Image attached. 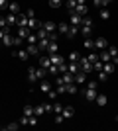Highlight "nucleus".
Here are the masks:
<instances>
[{
  "mask_svg": "<svg viewBox=\"0 0 118 131\" xmlns=\"http://www.w3.org/2000/svg\"><path fill=\"white\" fill-rule=\"evenodd\" d=\"M79 67H81V71L87 72V74H90V72H93V63H90L87 57H81V59H79Z\"/></svg>",
  "mask_w": 118,
  "mask_h": 131,
  "instance_id": "obj_1",
  "label": "nucleus"
},
{
  "mask_svg": "<svg viewBox=\"0 0 118 131\" xmlns=\"http://www.w3.org/2000/svg\"><path fill=\"white\" fill-rule=\"evenodd\" d=\"M4 33H8V31H4V29L0 27V41H2V37H4Z\"/></svg>",
  "mask_w": 118,
  "mask_h": 131,
  "instance_id": "obj_62",
  "label": "nucleus"
},
{
  "mask_svg": "<svg viewBox=\"0 0 118 131\" xmlns=\"http://www.w3.org/2000/svg\"><path fill=\"white\" fill-rule=\"evenodd\" d=\"M38 77H35V67H30L28 69V82H35Z\"/></svg>",
  "mask_w": 118,
  "mask_h": 131,
  "instance_id": "obj_26",
  "label": "nucleus"
},
{
  "mask_svg": "<svg viewBox=\"0 0 118 131\" xmlns=\"http://www.w3.org/2000/svg\"><path fill=\"white\" fill-rule=\"evenodd\" d=\"M98 59H101L102 63H112V61H110V55H108V51H106V49H102V51H101Z\"/></svg>",
  "mask_w": 118,
  "mask_h": 131,
  "instance_id": "obj_28",
  "label": "nucleus"
},
{
  "mask_svg": "<svg viewBox=\"0 0 118 131\" xmlns=\"http://www.w3.org/2000/svg\"><path fill=\"white\" fill-rule=\"evenodd\" d=\"M39 90H41L43 94H47V92L51 90V82H47V80H41V84H39Z\"/></svg>",
  "mask_w": 118,
  "mask_h": 131,
  "instance_id": "obj_30",
  "label": "nucleus"
},
{
  "mask_svg": "<svg viewBox=\"0 0 118 131\" xmlns=\"http://www.w3.org/2000/svg\"><path fill=\"white\" fill-rule=\"evenodd\" d=\"M20 125H30V117L28 115H22V117H20Z\"/></svg>",
  "mask_w": 118,
  "mask_h": 131,
  "instance_id": "obj_53",
  "label": "nucleus"
},
{
  "mask_svg": "<svg viewBox=\"0 0 118 131\" xmlns=\"http://www.w3.org/2000/svg\"><path fill=\"white\" fill-rule=\"evenodd\" d=\"M114 69H116V65H114V63H104V67H102V71L106 72V74H112Z\"/></svg>",
  "mask_w": 118,
  "mask_h": 131,
  "instance_id": "obj_29",
  "label": "nucleus"
},
{
  "mask_svg": "<svg viewBox=\"0 0 118 131\" xmlns=\"http://www.w3.org/2000/svg\"><path fill=\"white\" fill-rule=\"evenodd\" d=\"M12 57H16V59H20V61H28L30 59V53L26 49H16L14 53H12Z\"/></svg>",
  "mask_w": 118,
  "mask_h": 131,
  "instance_id": "obj_5",
  "label": "nucleus"
},
{
  "mask_svg": "<svg viewBox=\"0 0 118 131\" xmlns=\"http://www.w3.org/2000/svg\"><path fill=\"white\" fill-rule=\"evenodd\" d=\"M75 12H77L79 16H87V14H89V6H87V4H77Z\"/></svg>",
  "mask_w": 118,
  "mask_h": 131,
  "instance_id": "obj_18",
  "label": "nucleus"
},
{
  "mask_svg": "<svg viewBox=\"0 0 118 131\" xmlns=\"http://www.w3.org/2000/svg\"><path fill=\"white\" fill-rule=\"evenodd\" d=\"M45 74H47V69H41V67H35V77H38V80H39V78H41V80H43V78H45Z\"/></svg>",
  "mask_w": 118,
  "mask_h": 131,
  "instance_id": "obj_23",
  "label": "nucleus"
},
{
  "mask_svg": "<svg viewBox=\"0 0 118 131\" xmlns=\"http://www.w3.org/2000/svg\"><path fill=\"white\" fill-rule=\"evenodd\" d=\"M4 129L6 131H18V129H20V121H18V123H8Z\"/></svg>",
  "mask_w": 118,
  "mask_h": 131,
  "instance_id": "obj_40",
  "label": "nucleus"
},
{
  "mask_svg": "<svg viewBox=\"0 0 118 131\" xmlns=\"http://www.w3.org/2000/svg\"><path fill=\"white\" fill-rule=\"evenodd\" d=\"M61 4H63V0H49V6H51V8H59Z\"/></svg>",
  "mask_w": 118,
  "mask_h": 131,
  "instance_id": "obj_48",
  "label": "nucleus"
},
{
  "mask_svg": "<svg viewBox=\"0 0 118 131\" xmlns=\"http://www.w3.org/2000/svg\"><path fill=\"white\" fill-rule=\"evenodd\" d=\"M26 51L30 53V57H38V55L41 53V51H39V47H38V43H28Z\"/></svg>",
  "mask_w": 118,
  "mask_h": 131,
  "instance_id": "obj_9",
  "label": "nucleus"
},
{
  "mask_svg": "<svg viewBox=\"0 0 118 131\" xmlns=\"http://www.w3.org/2000/svg\"><path fill=\"white\" fill-rule=\"evenodd\" d=\"M61 77H63V82L65 84H71V82H75V74H71V72H61Z\"/></svg>",
  "mask_w": 118,
  "mask_h": 131,
  "instance_id": "obj_21",
  "label": "nucleus"
},
{
  "mask_svg": "<svg viewBox=\"0 0 118 131\" xmlns=\"http://www.w3.org/2000/svg\"><path fill=\"white\" fill-rule=\"evenodd\" d=\"M90 29H93V27L90 26H81V35H83V37H90Z\"/></svg>",
  "mask_w": 118,
  "mask_h": 131,
  "instance_id": "obj_33",
  "label": "nucleus"
},
{
  "mask_svg": "<svg viewBox=\"0 0 118 131\" xmlns=\"http://www.w3.org/2000/svg\"><path fill=\"white\" fill-rule=\"evenodd\" d=\"M30 33H32V29H30V27H18V37H22L24 41L28 39Z\"/></svg>",
  "mask_w": 118,
  "mask_h": 131,
  "instance_id": "obj_15",
  "label": "nucleus"
},
{
  "mask_svg": "<svg viewBox=\"0 0 118 131\" xmlns=\"http://www.w3.org/2000/svg\"><path fill=\"white\" fill-rule=\"evenodd\" d=\"M8 12H10V14H20V4H16V2H10V4H8Z\"/></svg>",
  "mask_w": 118,
  "mask_h": 131,
  "instance_id": "obj_24",
  "label": "nucleus"
},
{
  "mask_svg": "<svg viewBox=\"0 0 118 131\" xmlns=\"http://www.w3.org/2000/svg\"><path fill=\"white\" fill-rule=\"evenodd\" d=\"M108 4H112V0H102V6H104V8H106Z\"/></svg>",
  "mask_w": 118,
  "mask_h": 131,
  "instance_id": "obj_61",
  "label": "nucleus"
},
{
  "mask_svg": "<svg viewBox=\"0 0 118 131\" xmlns=\"http://www.w3.org/2000/svg\"><path fill=\"white\" fill-rule=\"evenodd\" d=\"M47 74H51V77H57V74H59V67H57V65H51L49 69H47Z\"/></svg>",
  "mask_w": 118,
  "mask_h": 131,
  "instance_id": "obj_35",
  "label": "nucleus"
},
{
  "mask_svg": "<svg viewBox=\"0 0 118 131\" xmlns=\"http://www.w3.org/2000/svg\"><path fill=\"white\" fill-rule=\"evenodd\" d=\"M26 16H28V18H35V12H34V8H28V12H26Z\"/></svg>",
  "mask_w": 118,
  "mask_h": 131,
  "instance_id": "obj_60",
  "label": "nucleus"
},
{
  "mask_svg": "<svg viewBox=\"0 0 118 131\" xmlns=\"http://www.w3.org/2000/svg\"><path fill=\"white\" fill-rule=\"evenodd\" d=\"M41 27H43L47 33H53V31H57V24L55 22H51V20H47V22H43L41 24Z\"/></svg>",
  "mask_w": 118,
  "mask_h": 131,
  "instance_id": "obj_7",
  "label": "nucleus"
},
{
  "mask_svg": "<svg viewBox=\"0 0 118 131\" xmlns=\"http://www.w3.org/2000/svg\"><path fill=\"white\" fill-rule=\"evenodd\" d=\"M98 16H101L102 20H108V18H110V12H108V8H101V10H98Z\"/></svg>",
  "mask_w": 118,
  "mask_h": 131,
  "instance_id": "obj_38",
  "label": "nucleus"
},
{
  "mask_svg": "<svg viewBox=\"0 0 118 131\" xmlns=\"http://www.w3.org/2000/svg\"><path fill=\"white\" fill-rule=\"evenodd\" d=\"M69 26H71V24H67V22H61L59 26H57V31L61 33V35H67V31H69Z\"/></svg>",
  "mask_w": 118,
  "mask_h": 131,
  "instance_id": "obj_20",
  "label": "nucleus"
},
{
  "mask_svg": "<svg viewBox=\"0 0 118 131\" xmlns=\"http://www.w3.org/2000/svg\"><path fill=\"white\" fill-rule=\"evenodd\" d=\"M49 59H51V65H57V67L65 63V57H61L59 53H51V55H49Z\"/></svg>",
  "mask_w": 118,
  "mask_h": 131,
  "instance_id": "obj_8",
  "label": "nucleus"
},
{
  "mask_svg": "<svg viewBox=\"0 0 118 131\" xmlns=\"http://www.w3.org/2000/svg\"><path fill=\"white\" fill-rule=\"evenodd\" d=\"M96 96H98V92H96L95 88H87V92H85V100L87 102H95Z\"/></svg>",
  "mask_w": 118,
  "mask_h": 131,
  "instance_id": "obj_10",
  "label": "nucleus"
},
{
  "mask_svg": "<svg viewBox=\"0 0 118 131\" xmlns=\"http://www.w3.org/2000/svg\"><path fill=\"white\" fill-rule=\"evenodd\" d=\"M38 63H39V67H41V69H49V67H51L49 55H47V53H41V55H39V61H38Z\"/></svg>",
  "mask_w": 118,
  "mask_h": 131,
  "instance_id": "obj_3",
  "label": "nucleus"
},
{
  "mask_svg": "<svg viewBox=\"0 0 118 131\" xmlns=\"http://www.w3.org/2000/svg\"><path fill=\"white\" fill-rule=\"evenodd\" d=\"M67 92V84H57V94H65Z\"/></svg>",
  "mask_w": 118,
  "mask_h": 131,
  "instance_id": "obj_47",
  "label": "nucleus"
},
{
  "mask_svg": "<svg viewBox=\"0 0 118 131\" xmlns=\"http://www.w3.org/2000/svg\"><path fill=\"white\" fill-rule=\"evenodd\" d=\"M83 47H87L89 51H93V49H95V39H90V37H85V41H83Z\"/></svg>",
  "mask_w": 118,
  "mask_h": 131,
  "instance_id": "obj_27",
  "label": "nucleus"
},
{
  "mask_svg": "<svg viewBox=\"0 0 118 131\" xmlns=\"http://www.w3.org/2000/svg\"><path fill=\"white\" fill-rule=\"evenodd\" d=\"M93 6H95V8H98V10H101V8H104V6H102V0H93Z\"/></svg>",
  "mask_w": 118,
  "mask_h": 131,
  "instance_id": "obj_57",
  "label": "nucleus"
},
{
  "mask_svg": "<svg viewBox=\"0 0 118 131\" xmlns=\"http://www.w3.org/2000/svg\"><path fill=\"white\" fill-rule=\"evenodd\" d=\"M12 33H4V37H2V45H4V47H10L12 45Z\"/></svg>",
  "mask_w": 118,
  "mask_h": 131,
  "instance_id": "obj_32",
  "label": "nucleus"
},
{
  "mask_svg": "<svg viewBox=\"0 0 118 131\" xmlns=\"http://www.w3.org/2000/svg\"><path fill=\"white\" fill-rule=\"evenodd\" d=\"M45 53H47V55H51V53H59V45H57V41H51Z\"/></svg>",
  "mask_w": 118,
  "mask_h": 131,
  "instance_id": "obj_22",
  "label": "nucleus"
},
{
  "mask_svg": "<svg viewBox=\"0 0 118 131\" xmlns=\"http://www.w3.org/2000/svg\"><path fill=\"white\" fill-rule=\"evenodd\" d=\"M41 106H43L45 112H53V104H49V102H45V104H41Z\"/></svg>",
  "mask_w": 118,
  "mask_h": 131,
  "instance_id": "obj_56",
  "label": "nucleus"
},
{
  "mask_svg": "<svg viewBox=\"0 0 118 131\" xmlns=\"http://www.w3.org/2000/svg\"><path fill=\"white\" fill-rule=\"evenodd\" d=\"M35 35H38V39H45V37H47V31H45L43 27H39L38 31H35Z\"/></svg>",
  "mask_w": 118,
  "mask_h": 131,
  "instance_id": "obj_43",
  "label": "nucleus"
},
{
  "mask_svg": "<svg viewBox=\"0 0 118 131\" xmlns=\"http://www.w3.org/2000/svg\"><path fill=\"white\" fill-rule=\"evenodd\" d=\"M81 26H90L93 27V20H90L89 16H83V24H81Z\"/></svg>",
  "mask_w": 118,
  "mask_h": 131,
  "instance_id": "obj_49",
  "label": "nucleus"
},
{
  "mask_svg": "<svg viewBox=\"0 0 118 131\" xmlns=\"http://www.w3.org/2000/svg\"><path fill=\"white\" fill-rule=\"evenodd\" d=\"M87 88H95L96 90V88H98V80H89L87 82Z\"/></svg>",
  "mask_w": 118,
  "mask_h": 131,
  "instance_id": "obj_52",
  "label": "nucleus"
},
{
  "mask_svg": "<svg viewBox=\"0 0 118 131\" xmlns=\"http://www.w3.org/2000/svg\"><path fill=\"white\" fill-rule=\"evenodd\" d=\"M108 55H110V61H112L114 65H118V49L116 47H110V45H108Z\"/></svg>",
  "mask_w": 118,
  "mask_h": 131,
  "instance_id": "obj_11",
  "label": "nucleus"
},
{
  "mask_svg": "<svg viewBox=\"0 0 118 131\" xmlns=\"http://www.w3.org/2000/svg\"><path fill=\"white\" fill-rule=\"evenodd\" d=\"M95 49H96V51L108 49V41H106V37H96V39H95Z\"/></svg>",
  "mask_w": 118,
  "mask_h": 131,
  "instance_id": "obj_4",
  "label": "nucleus"
},
{
  "mask_svg": "<svg viewBox=\"0 0 118 131\" xmlns=\"http://www.w3.org/2000/svg\"><path fill=\"white\" fill-rule=\"evenodd\" d=\"M73 114H75V110L71 108V106H63V112H61V115L65 117V119H71V117H73Z\"/></svg>",
  "mask_w": 118,
  "mask_h": 131,
  "instance_id": "obj_13",
  "label": "nucleus"
},
{
  "mask_svg": "<svg viewBox=\"0 0 118 131\" xmlns=\"http://www.w3.org/2000/svg\"><path fill=\"white\" fill-rule=\"evenodd\" d=\"M79 31H81V26H69V31H67L65 37H67V39H75L79 35Z\"/></svg>",
  "mask_w": 118,
  "mask_h": 131,
  "instance_id": "obj_6",
  "label": "nucleus"
},
{
  "mask_svg": "<svg viewBox=\"0 0 118 131\" xmlns=\"http://www.w3.org/2000/svg\"><path fill=\"white\" fill-rule=\"evenodd\" d=\"M75 82H77V84H85V82H87V72L79 71L77 74H75Z\"/></svg>",
  "mask_w": 118,
  "mask_h": 131,
  "instance_id": "obj_19",
  "label": "nucleus"
},
{
  "mask_svg": "<svg viewBox=\"0 0 118 131\" xmlns=\"http://www.w3.org/2000/svg\"><path fill=\"white\" fill-rule=\"evenodd\" d=\"M116 121H118V115H116Z\"/></svg>",
  "mask_w": 118,
  "mask_h": 131,
  "instance_id": "obj_64",
  "label": "nucleus"
},
{
  "mask_svg": "<svg viewBox=\"0 0 118 131\" xmlns=\"http://www.w3.org/2000/svg\"><path fill=\"white\" fill-rule=\"evenodd\" d=\"M108 77H110V74H106L104 71H98V82H104Z\"/></svg>",
  "mask_w": 118,
  "mask_h": 131,
  "instance_id": "obj_46",
  "label": "nucleus"
},
{
  "mask_svg": "<svg viewBox=\"0 0 118 131\" xmlns=\"http://www.w3.org/2000/svg\"><path fill=\"white\" fill-rule=\"evenodd\" d=\"M67 92H69V94H77V82L67 84Z\"/></svg>",
  "mask_w": 118,
  "mask_h": 131,
  "instance_id": "obj_42",
  "label": "nucleus"
},
{
  "mask_svg": "<svg viewBox=\"0 0 118 131\" xmlns=\"http://www.w3.org/2000/svg\"><path fill=\"white\" fill-rule=\"evenodd\" d=\"M87 59H89L90 63H95V61H98V55H96V53H90L89 57H87Z\"/></svg>",
  "mask_w": 118,
  "mask_h": 131,
  "instance_id": "obj_58",
  "label": "nucleus"
},
{
  "mask_svg": "<svg viewBox=\"0 0 118 131\" xmlns=\"http://www.w3.org/2000/svg\"><path fill=\"white\" fill-rule=\"evenodd\" d=\"M28 27L32 29V31H38L39 27H41V24H39L35 18H30V20H28Z\"/></svg>",
  "mask_w": 118,
  "mask_h": 131,
  "instance_id": "obj_14",
  "label": "nucleus"
},
{
  "mask_svg": "<svg viewBox=\"0 0 118 131\" xmlns=\"http://www.w3.org/2000/svg\"><path fill=\"white\" fill-rule=\"evenodd\" d=\"M24 115L32 117V115H34V106H30V104H26V106H24Z\"/></svg>",
  "mask_w": 118,
  "mask_h": 131,
  "instance_id": "obj_36",
  "label": "nucleus"
},
{
  "mask_svg": "<svg viewBox=\"0 0 118 131\" xmlns=\"http://www.w3.org/2000/svg\"><path fill=\"white\" fill-rule=\"evenodd\" d=\"M69 24L71 26H81L83 24V16H79L77 12H69Z\"/></svg>",
  "mask_w": 118,
  "mask_h": 131,
  "instance_id": "obj_2",
  "label": "nucleus"
},
{
  "mask_svg": "<svg viewBox=\"0 0 118 131\" xmlns=\"http://www.w3.org/2000/svg\"><path fill=\"white\" fill-rule=\"evenodd\" d=\"M77 4H87V0H77Z\"/></svg>",
  "mask_w": 118,
  "mask_h": 131,
  "instance_id": "obj_63",
  "label": "nucleus"
},
{
  "mask_svg": "<svg viewBox=\"0 0 118 131\" xmlns=\"http://www.w3.org/2000/svg\"><path fill=\"white\" fill-rule=\"evenodd\" d=\"M30 125H38V115H32V117H30Z\"/></svg>",
  "mask_w": 118,
  "mask_h": 131,
  "instance_id": "obj_59",
  "label": "nucleus"
},
{
  "mask_svg": "<svg viewBox=\"0 0 118 131\" xmlns=\"http://www.w3.org/2000/svg\"><path fill=\"white\" fill-rule=\"evenodd\" d=\"M65 6H67L69 12H75V8H77V0H67V2H65Z\"/></svg>",
  "mask_w": 118,
  "mask_h": 131,
  "instance_id": "obj_37",
  "label": "nucleus"
},
{
  "mask_svg": "<svg viewBox=\"0 0 118 131\" xmlns=\"http://www.w3.org/2000/svg\"><path fill=\"white\" fill-rule=\"evenodd\" d=\"M47 98H49V100H55V98H57V90H53V88H51L49 92H47Z\"/></svg>",
  "mask_w": 118,
  "mask_h": 131,
  "instance_id": "obj_54",
  "label": "nucleus"
},
{
  "mask_svg": "<svg viewBox=\"0 0 118 131\" xmlns=\"http://www.w3.org/2000/svg\"><path fill=\"white\" fill-rule=\"evenodd\" d=\"M102 67H104V63H102V61L98 59V61H95V63H93V71H96V72H98V71H102Z\"/></svg>",
  "mask_w": 118,
  "mask_h": 131,
  "instance_id": "obj_39",
  "label": "nucleus"
},
{
  "mask_svg": "<svg viewBox=\"0 0 118 131\" xmlns=\"http://www.w3.org/2000/svg\"><path fill=\"white\" fill-rule=\"evenodd\" d=\"M28 20H30V18L26 16V14H18V22H16V26H18V27H28Z\"/></svg>",
  "mask_w": 118,
  "mask_h": 131,
  "instance_id": "obj_12",
  "label": "nucleus"
},
{
  "mask_svg": "<svg viewBox=\"0 0 118 131\" xmlns=\"http://www.w3.org/2000/svg\"><path fill=\"white\" fill-rule=\"evenodd\" d=\"M6 22H8V26H14V24H16L18 22V16H16V14H8V16H6Z\"/></svg>",
  "mask_w": 118,
  "mask_h": 131,
  "instance_id": "obj_34",
  "label": "nucleus"
},
{
  "mask_svg": "<svg viewBox=\"0 0 118 131\" xmlns=\"http://www.w3.org/2000/svg\"><path fill=\"white\" fill-rule=\"evenodd\" d=\"M67 59H69V63H79V59H81V55H79L77 51H71V53L67 55Z\"/></svg>",
  "mask_w": 118,
  "mask_h": 131,
  "instance_id": "obj_31",
  "label": "nucleus"
},
{
  "mask_svg": "<svg viewBox=\"0 0 118 131\" xmlns=\"http://www.w3.org/2000/svg\"><path fill=\"white\" fill-rule=\"evenodd\" d=\"M22 43H24V39H22V37H18V35H16L14 39H12V45H14V47H20Z\"/></svg>",
  "mask_w": 118,
  "mask_h": 131,
  "instance_id": "obj_45",
  "label": "nucleus"
},
{
  "mask_svg": "<svg viewBox=\"0 0 118 131\" xmlns=\"http://www.w3.org/2000/svg\"><path fill=\"white\" fill-rule=\"evenodd\" d=\"M95 102H96V106H101V108H104V106L108 104V98H106V94H98Z\"/></svg>",
  "mask_w": 118,
  "mask_h": 131,
  "instance_id": "obj_17",
  "label": "nucleus"
},
{
  "mask_svg": "<svg viewBox=\"0 0 118 131\" xmlns=\"http://www.w3.org/2000/svg\"><path fill=\"white\" fill-rule=\"evenodd\" d=\"M63 121H65V117H63L61 114H55V123H57V125H61Z\"/></svg>",
  "mask_w": 118,
  "mask_h": 131,
  "instance_id": "obj_55",
  "label": "nucleus"
},
{
  "mask_svg": "<svg viewBox=\"0 0 118 131\" xmlns=\"http://www.w3.org/2000/svg\"><path fill=\"white\" fill-rule=\"evenodd\" d=\"M8 0H0V12H4V10H8Z\"/></svg>",
  "mask_w": 118,
  "mask_h": 131,
  "instance_id": "obj_51",
  "label": "nucleus"
},
{
  "mask_svg": "<svg viewBox=\"0 0 118 131\" xmlns=\"http://www.w3.org/2000/svg\"><path fill=\"white\" fill-rule=\"evenodd\" d=\"M67 71L71 72V74H77V72L81 71V67H79V63H69V65H67Z\"/></svg>",
  "mask_w": 118,
  "mask_h": 131,
  "instance_id": "obj_25",
  "label": "nucleus"
},
{
  "mask_svg": "<svg viewBox=\"0 0 118 131\" xmlns=\"http://www.w3.org/2000/svg\"><path fill=\"white\" fill-rule=\"evenodd\" d=\"M49 43H51V41H49L47 37H45V39H39V41H38L39 51H41V53H45V51H47V47H49Z\"/></svg>",
  "mask_w": 118,
  "mask_h": 131,
  "instance_id": "obj_16",
  "label": "nucleus"
},
{
  "mask_svg": "<svg viewBox=\"0 0 118 131\" xmlns=\"http://www.w3.org/2000/svg\"><path fill=\"white\" fill-rule=\"evenodd\" d=\"M34 114L38 115V117H39V115H43V114H45V110H43V106H41V104H39V106H35V108H34Z\"/></svg>",
  "mask_w": 118,
  "mask_h": 131,
  "instance_id": "obj_44",
  "label": "nucleus"
},
{
  "mask_svg": "<svg viewBox=\"0 0 118 131\" xmlns=\"http://www.w3.org/2000/svg\"><path fill=\"white\" fill-rule=\"evenodd\" d=\"M26 41H28V43H38L39 39H38V35H35V31H32V33H30V35H28V39H26Z\"/></svg>",
  "mask_w": 118,
  "mask_h": 131,
  "instance_id": "obj_41",
  "label": "nucleus"
},
{
  "mask_svg": "<svg viewBox=\"0 0 118 131\" xmlns=\"http://www.w3.org/2000/svg\"><path fill=\"white\" fill-rule=\"evenodd\" d=\"M53 112H55V114H61V112H63V106L59 104V102H55V104H53Z\"/></svg>",
  "mask_w": 118,
  "mask_h": 131,
  "instance_id": "obj_50",
  "label": "nucleus"
}]
</instances>
